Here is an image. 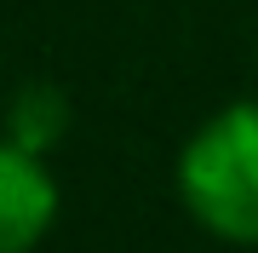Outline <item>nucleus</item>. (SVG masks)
Wrapping results in <instances>:
<instances>
[{"mask_svg":"<svg viewBox=\"0 0 258 253\" xmlns=\"http://www.w3.org/2000/svg\"><path fill=\"white\" fill-rule=\"evenodd\" d=\"M178 196L218 242L258 247V98L224 104L178 156Z\"/></svg>","mask_w":258,"mask_h":253,"instance_id":"f257e3e1","label":"nucleus"},{"mask_svg":"<svg viewBox=\"0 0 258 253\" xmlns=\"http://www.w3.org/2000/svg\"><path fill=\"white\" fill-rule=\"evenodd\" d=\"M57 225V178L46 161L0 138V253H35Z\"/></svg>","mask_w":258,"mask_h":253,"instance_id":"f03ea898","label":"nucleus"},{"mask_svg":"<svg viewBox=\"0 0 258 253\" xmlns=\"http://www.w3.org/2000/svg\"><path fill=\"white\" fill-rule=\"evenodd\" d=\"M63 132H69V98H63V86H52V81H29L23 92L12 98L6 138L18 144V150H29V156L46 161L52 144H63Z\"/></svg>","mask_w":258,"mask_h":253,"instance_id":"7ed1b4c3","label":"nucleus"}]
</instances>
